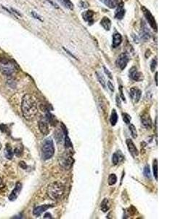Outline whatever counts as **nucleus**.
I'll return each instance as SVG.
<instances>
[{
  "instance_id": "bb28decb",
  "label": "nucleus",
  "mask_w": 194,
  "mask_h": 219,
  "mask_svg": "<svg viewBox=\"0 0 194 219\" xmlns=\"http://www.w3.org/2000/svg\"><path fill=\"white\" fill-rule=\"evenodd\" d=\"M153 172L156 180L158 179V162L157 159H155L153 163Z\"/></svg>"
},
{
  "instance_id": "2eb2a0df",
  "label": "nucleus",
  "mask_w": 194,
  "mask_h": 219,
  "mask_svg": "<svg viewBox=\"0 0 194 219\" xmlns=\"http://www.w3.org/2000/svg\"><path fill=\"white\" fill-rule=\"evenodd\" d=\"M125 15V10L124 8V4L123 2H121L120 4L119 3L118 4V8L116 11V14H115V18L117 19H122Z\"/></svg>"
},
{
  "instance_id": "4468645a",
  "label": "nucleus",
  "mask_w": 194,
  "mask_h": 219,
  "mask_svg": "<svg viewBox=\"0 0 194 219\" xmlns=\"http://www.w3.org/2000/svg\"><path fill=\"white\" fill-rule=\"evenodd\" d=\"M94 12L92 10H87V11L84 12L82 13V17L83 19L85 21L88 22L89 24H92L94 22L93 20V16H94Z\"/></svg>"
},
{
  "instance_id": "39448f33",
  "label": "nucleus",
  "mask_w": 194,
  "mask_h": 219,
  "mask_svg": "<svg viewBox=\"0 0 194 219\" xmlns=\"http://www.w3.org/2000/svg\"><path fill=\"white\" fill-rule=\"evenodd\" d=\"M142 10H143V13L144 14L145 17H146V20L148 21V22L149 25L151 26L152 28L155 30L156 31H157V23H156V20H155L154 17L153 16V15L150 13V12L148 10L147 8H146L145 7H141Z\"/></svg>"
},
{
  "instance_id": "473e14b6",
  "label": "nucleus",
  "mask_w": 194,
  "mask_h": 219,
  "mask_svg": "<svg viewBox=\"0 0 194 219\" xmlns=\"http://www.w3.org/2000/svg\"><path fill=\"white\" fill-rule=\"evenodd\" d=\"M65 148H71L72 147V144H71V141H70V139L68 137V136H67V134L65 135Z\"/></svg>"
},
{
  "instance_id": "7c9ffc66",
  "label": "nucleus",
  "mask_w": 194,
  "mask_h": 219,
  "mask_svg": "<svg viewBox=\"0 0 194 219\" xmlns=\"http://www.w3.org/2000/svg\"><path fill=\"white\" fill-rule=\"evenodd\" d=\"M122 117H123V121L127 124H129L131 121V117L129 114L127 113H123L122 114Z\"/></svg>"
},
{
  "instance_id": "393cba45",
  "label": "nucleus",
  "mask_w": 194,
  "mask_h": 219,
  "mask_svg": "<svg viewBox=\"0 0 194 219\" xmlns=\"http://www.w3.org/2000/svg\"><path fill=\"white\" fill-rule=\"evenodd\" d=\"M61 3L64 5V7H67L69 10H73L74 9V4L71 2V0H60Z\"/></svg>"
},
{
  "instance_id": "cd10ccee",
  "label": "nucleus",
  "mask_w": 194,
  "mask_h": 219,
  "mask_svg": "<svg viewBox=\"0 0 194 219\" xmlns=\"http://www.w3.org/2000/svg\"><path fill=\"white\" fill-rule=\"evenodd\" d=\"M116 181H117V178H116V175L115 174H111L108 177V184L110 186H113L116 183Z\"/></svg>"
},
{
  "instance_id": "dca6fc26",
  "label": "nucleus",
  "mask_w": 194,
  "mask_h": 219,
  "mask_svg": "<svg viewBox=\"0 0 194 219\" xmlns=\"http://www.w3.org/2000/svg\"><path fill=\"white\" fill-rule=\"evenodd\" d=\"M39 129L41 134H43L44 135H47L50 133L48 124H47V122H45L44 121H40L39 122Z\"/></svg>"
},
{
  "instance_id": "20e7f679",
  "label": "nucleus",
  "mask_w": 194,
  "mask_h": 219,
  "mask_svg": "<svg viewBox=\"0 0 194 219\" xmlns=\"http://www.w3.org/2000/svg\"><path fill=\"white\" fill-rule=\"evenodd\" d=\"M15 66L7 58H0V71L6 75H11L15 72Z\"/></svg>"
},
{
  "instance_id": "f03ea898",
  "label": "nucleus",
  "mask_w": 194,
  "mask_h": 219,
  "mask_svg": "<svg viewBox=\"0 0 194 219\" xmlns=\"http://www.w3.org/2000/svg\"><path fill=\"white\" fill-rule=\"evenodd\" d=\"M47 193L53 200H59L65 193V186L60 182L52 183L47 187Z\"/></svg>"
},
{
  "instance_id": "aec40b11",
  "label": "nucleus",
  "mask_w": 194,
  "mask_h": 219,
  "mask_svg": "<svg viewBox=\"0 0 194 219\" xmlns=\"http://www.w3.org/2000/svg\"><path fill=\"white\" fill-rule=\"evenodd\" d=\"M110 207H111V205H110V202L108 199L107 198H104L103 200L102 201L101 204V209L103 212L106 213L108 210L110 209Z\"/></svg>"
},
{
  "instance_id": "a211bd4d",
  "label": "nucleus",
  "mask_w": 194,
  "mask_h": 219,
  "mask_svg": "<svg viewBox=\"0 0 194 219\" xmlns=\"http://www.w3.org/2000/svg\"><path fill=\"white\" fill-rule=\"evenodd\" d=\"M122 42V37L119 33L116 32L113 35V43L112 46L113 48H117L118 46H120V44Z\"/></svg>"
},
{
  "instance_id": "412c9836",
  "label": "nucleus",
  "mask_w": 194,
  "mask_h": 219,
  "mask_svg": "<svg viewBox=\"0 0 194 219\" xmlns=\"http://www.w3.org/2000/svg\"><path fill=\"white\" fill-rule=\"evenodd\" d=\"M101 26L105 28V30H107V31L110 30V28H111V20H110V19L107 17L103 18V19L101 21Z\"/></svg>"
},
{
  "instance_id": "f3484780",
  "label": "nucleus",
  "mask_w": 194,
  "mask_h": 219,
  "mask_svg": "<svg viewBox=\"0 0 194 219\" xmlns=\"http://www.w3.org/2000/svg\"><path fill=\"white\" fill-rule=\"evenodd\" d=\"M123 160L124 156L120 151H117V152L114 153L112 156V163H113V165L119 164Z\"/></svg>"
},
{
  "instance_id": "f704fd0d",
  "label": "nucleus",
  "mask_w": 194,
  "mask_h": 219,
  "mask_svg": "<svg viewBox=\"0 0 194 219\" xmlns=\"http://www.w3.org/2000/svg\"><path fill=\"white\" fill-rule=\"evenodd\" d=\"M104 70H105V73H106V75L108 76V78H111V79L113 78V77H112L111 73H110L109 71H108V69H106V68H105V67H104Z\"/></svg>"
},
{
  "instance_id": "4be33fe9",
  "label": "nucleus",
  "mask_w": 194,
  "mask_h": 219,
  "mask_svg": "<svg viewBox=\"0 0 194 219\" xmlns=\"http://www.w3.org/2000/svg\"><path fill=\"white\" fill-rule=\"evenodd\" d=\"M140 37H141V38L143 39V40H145V41L149 40V38H150V32H149V31L148 30V28L146 26H144V28L142 27L141 28Z\"/></svg>"
},
{
  "instance_id": "6e6552de",
  "label": "nucleus",
  "mask_w": 194,
  "mask_h": 219,
  "mask_svg": "<svg viewBox=\"0 0 194 219\" xmlns=\"http://www.w3.org/2000/svg\"><path fill=\"white\" fill-rule=\"evenodd\" d=\"M129 77L135 81H141L143 79V75L141 73L138 71V69L135 67H132L129 70Z\"/></svg>"
},
{
  "instance_id": "c756f323",
  "label": "nucleus",
  "mask_w": 194,
  "mask_h": 219,
  "mask_svg": "<svg viewBox=\"0 0 194 219\" xmlns=\"http://www.w3.org/2000/svg\"><path fill=\"white\" fill-rule=\"evenodd\" d=\"M143 173L146 178H150V167H149L148 165H146V166L144 167V170H143Z\"/></svg>"
},
{
  "instance_id": "c9c22d12",
  "label": "nucleus",
  "mask_w": 194,
  "mask_h": 219,
  "mask_svg": "<svg viewBox=\"0 0 194 219\" xmlns=\"http://www.w3.org/2000/svg\"><path fill=\"white\" fill-rule=\"evenodd\" d=\"M108 86L111 91H114V86H113V85L112 84V82L111 81L108 82Z\"/></svg>"
},
{
  "instance_id": "4c0bfd02",
  "label": "nucleus",
  "mask_w": 194,
  "mask_h": 219,
  "mask_svg": "<svg viewBox=\"0 0 194 219\" xmlns=\"http://www.w3.org/2000/svg\"><path fill=\"white\" fill-rule=\"evenodd\" d=\"M116 102H117L118 106H119V107H121V102H120V100H119V97H118V96H116Z\"/></svg>"
},
{
  "instance_id": "9b49d317",
  "label": "nucleus",
  "mask_w": 194,
  "mask_h": 219,
  "mask_svg": "<svg viewBox=\"0 0 194 219\" xmlns=\"http://www.w3.org/2000/svg\"><path fill=\"white\" fill-rule=\"evenodd\" d=\"M126 143H127V145L128 150H129V153L132 154V156H134V157L138 156L139 154V151H138V148H137L136 146H135L133 141H132L131 139H127L126 141Z\"/></svg>"
},
{
  "instance_id": "b1692460",
  "label": "nucleus",
  "mask_w": 194,
  "mask_h": 219,
  "mask_svg": "<svg viewBox=\"0 0 194 219\" xmlns=\"http://www.w3.org/2000/svg\"><path fill=\"white\" fill-rule=\"evenodd\" d=\"M4 155H5L6 158L8 159H12L13 156V151L11 147L9 145H7L5 148V151H4Z\"/></svg>"
},
{
  "instance_id": "7ed1b4c3",
  "label": "nucleus",
  "mask_w": 194,
  "mask_h": 219,
  "mask_svg": "<svg viewBox=\"0 0 194 219\" xmlns=\"http://www.w3.org/2000/svg\"><path fill=\"white\" fill-rule=\"evenodd\" d=\"M55 154V147L51 138L44 139L41 148V156L44 160H48L53 156Z\"/></svg>"
},
{
  "instance_id": "58836bf2",
  "label": "nucleus",
  "mask_w": 194,
  "mask_h": 219,
  "mask_svg": "<svg viewBox=\"0 0 194 219\" xmlns=\"http://www.w3.org/2000/svg\"><path fill=\"white\" fill-rule=\"evenodd\" d=\"M44 218H51L52 217H51V215H50V213H47V214H45V215H44Z\"/></svg>"
},
{
  "instance_id": "72a5a7b5",
  "label": "nucleus",
  "mask_w": 194,
  "mask_h": 219,
  "mask_svg": "<svg viewBox=\"0 0 194 219\" xmlns=\"http://www.w3.org/2000/svg\"><path fill=\"white\" fill-rule=\"evenodd\" d=\"M31 14H32V16H34V17L35 18H37V19H38V20H39V21H42V19L41 18V16H39V15L37 14V13H36V12L32 11V12H31Z\"/></svg>"
},
{
  "instance_id": "9d476101",
  "label": "nucleus",
  "mask_w": 194,
  "mask_h": 219,
  "mask_svg": "<svg viewBox=\"0 0 194 219\" xmlns=\"http://www.w3.org/2000/svg\"><path fill=\"white\" fill-rule=\"evenodd\" d=\"M141 123L143 124V127L146 129H150L153 127V123H152V120L150 118V115L148 113H144L141 116Z\"/></svg>"
},
{
  "instance_id": "423d86ee",
  "label": "nucleus",
  "mask_w": 194,
  "mask_h": 219,
  "mask_svg": "<svg viewBox=\"0 0 194 219\" xmlns=\"http://www.w3.org/2000/svg\"><path fill=\"white\" fill-rule=\"evenodd\" d=\"M129 61V57L127 53H123L117 58L116 61V64L121 70H123L127 67Z\"/></svg>"
},
{
  "instance_id": "ea45409f",
  "label": "nucleus",
  "mask_w": 194,
  "mask_h": 219,
  "mask_svg": "<svg viewBox=\"0 0 194 219\" xmlns=\"http://www.w3.org/2000/svg\"><path fill=\"white\" fill-rule=\"evenodd\" d=\"M157 76H158V73H156V74H155V82H156V85H157V82H158V80H157Z\"/></svg>"
},
{
  "instance_id": "0eeeda50",
  "label": "nucleus",
  "mask_w": 194,
  "mask_h": 219,
  "mask_svg": "<svg viewBox=\"0 0 194 219\" xmlns=\"http://www.w3.org/2000/svg\"><path fill=\"white\" fill-rule=\"evenodd\" d=\"M60 165L65 169H69L73 165V158L71 156L65 154L60 157Z\"/></svg>"
},
{
  "instance_id": "2f4dec72",
  "label": "nucleus",
  "mask_w": 194,
  "mask_h": 219,
  "mask_svg": "<svg viewBox=\"0 0 194 219\" xmlns=\"http://www.w3.org/2000/svg\"><path fill=\"white\" fill-rule=\"evenodd\" d=\"M156 67H157V59L155 58V59L152 60L151 64H150V69H151V71L152 72L155 71Z\"/></svg>"
},
{
  "instance_id": "1a4fd4ad",
  "label": "nucleus",
  "mask_w": 194,
  "mask_h": 219,
  "mask_svg": "<svg viewBox=\"0 0 194 219\" xmlns=\"http://www.w3.org/2000/svg\"><path fill=\"white\" fill-rule=\"evenodd\" d=\"M142 91L136 87H132L129 91V96L135 103H138L141 97Z\"/></svg>"
},
{
  "instance_id": "c85d7f7f",
  "label": "nucleus",
  "mask_w": 194,
  "mask_h": 219,
  "mask_svg": "<svg viewBox=\"0 0 194 219\" xmlns=\"http://www.w3.org/2000/svg\"><path fill=\"white\" fill-rule=\"evenodd\" d=\"M129 128V131H130L132 137L135 138H135H137V137H138V132H137L136 128H135V126H134L133 124H130Z\"/></svg>"
},
{
  "instance_id": "6ab92c4d",
  "label": "nucleus",
  "mask_w": 194,
  "mask_h": 219,
  "mask_svg": "<svg viewBox=\"0 0 194 219\" xmlns=\"http://www.w3.org/2000/svg\"><path fill=\"white\" fill-rule=\"evenodd\" d=\"M100 1H102L105 5H106L107 7L111 9L115 8L119 4L118 0H100Z\"/></svg>"
},
{
  "instance_id": "f8f14e48",
  "label": "nucleus",
  "mask_w": 194,
  "mask_h": 219,
  "mask_svg": "<svg viewBox=\"0 0 194 219\" xmlns=\"http://www.w3.org/2000/svg\"><path fill=\"white\" fill-rule=\"evenodd\" d=\"M22 188V184L20 183H18L15 186V188L13 189V191H12V193H10V195L9 196V199L10 201H14L17 199V197L18 196L19 193H20V191H21Z\"/></svg>"
},
{
  "instance_id": "e433bc0d",
  "label": "nucleus",
  "mask_w": 194,
  "mask_h": 219,
  "mask_svg": "<svg viewBox=\"0 0 194 219\" xmlns=\"http://www.w3.org/2000/svg\"><path fill=\"white\" fill-rule=\"evenodd\" d=\"M81 7H84V8H86V7H88V4L86 2H83V1H81Z\"/></svg>"
},
{
  "instance_id": "f257e3e1",
  "label": "nucleus",
  "mask_w": 194,
  "mask_h": 219,
  "mask_svg": "<svg viewBox=\"0 0 194 219\" xmlns=\"http://www.w3.org/2000/svg\"><path fill=\"white\" fill-rule=\"evenodd\" d=\"M21 109L23 117L28 121L32 120L38 112L35 99L29 94H26L22 99Z\"/></svg>"
},
{
  "instance_id": "a878e982",
  "label": "nucleus",
  "mask_w": 194,
  "mask_h": 219,
  "mask_svg": "<svg viewBox=\"0 0 194 219\" xmlns=\"http://www.w3.org/2000/svg\"><path fill=\"white\" fill-rule=\"evenodd\" d=\"M96 75H97V78H98V81L100 82V83L103 85V88H105V84H106V82H105V78L103 77V75L99 73H96Z\"/></svg>"
},
{
  "instance_id": "ddd939ff",
  "label": "nucleus",
  "mask_w": 194,
  "mask_h": 219,
  "mask_svg": "<svg viewBox=\"0 0 194 219\" xmlns=\"http://www.w3.org/2000/svg\"><path fill=\"white\" fill-rule=\"evenodd\" d=\"M52 207H53V205H41V206H38L36 208H34V211H33V214L38 217L39 215H41V213H43L44 211H46L47 209H49L50 208H52Z\"/></svg>"
},
{
  "instance_id": "5701e85b",
  "label": "nucleus",
  "mask_w": 194,
  "mask_h": 219,
  "mask_svg": "<svg viewBox=\"0 0 194 219\" xmlns=\"http://www.w3.org/2000/svg\"><path fill=\"white\" fill-rule=\"evenodd\" d=\"M110 121H111V124L112 126H115L116 124L118 121V115L117 112H116V109H113L111 112V118H110Z\"/></svg>"
}]
</instances>
